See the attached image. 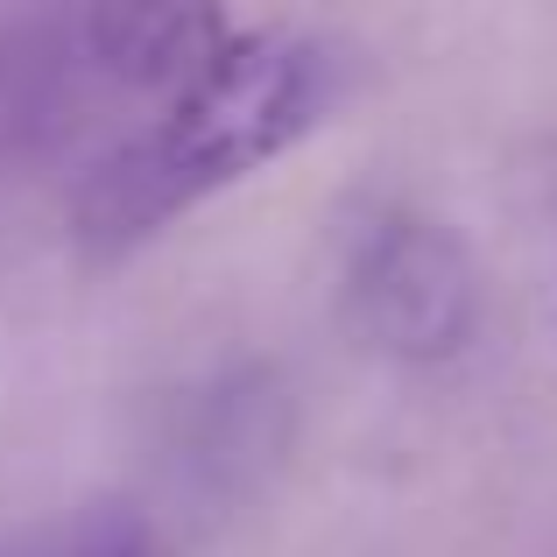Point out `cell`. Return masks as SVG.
Here are the masks:
<instances>
[{"label":"cell","mask_w":557,"mask_h":557,"mask_svg":"<svg viewBox=\"0 0 557 557\" xmlns=\"http://www.w3.org/2000/svg\"><path fill=\"white\" fill-rule=\"evenodd\" d=\"M339 92V64L311 36H226L184 85H170L163 113L121 135L99 170L78 184V240L92 255L163 233L198 198L275 163L289 141L318 127Z\"/></svg>","instance_id":"cell-1"},{"label":"cell","mask_w":557,"mask_h":557,"mask_svg":"<svg viewBox=\"0 0 557 557\" xmlns=\"http://www.w3.org/2000/svg\"><path fill=\"white\" fill-rule=\"evenodd\" d=\"M354 297L381 339L409 346V354L451 346L466 332V311H473V289H466L451 240L417 226V219H388L381 233H368L354 261Z\"/></svg>","instance_id":"cell-2"},{"label":"cell","mask_w":557,"mask_h":557,"mask_svg":"<svg viewBox=\"0 0 557 557\" xmlns=\"http://www.w3.org/2000/svg\"><path fill=\"white\" fill-rule=\"evenodd\" d=\"M36 557H156V536L127 508H85L57 536H42Z\"/></svg>","instance_id":"cell-3"}]
</instances>
